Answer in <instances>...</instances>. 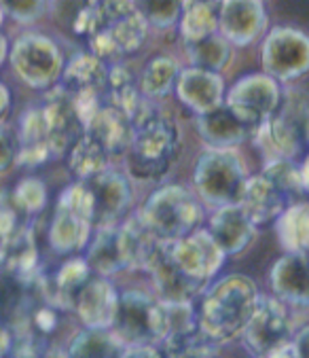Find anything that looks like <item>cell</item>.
<instances>
[{
    "instance_id": "cell-1",
    "label": "cell",
    "mask_w": 309,
    "mask_h": 358,
    "mask_svg": "<svg viewBox=\"0 0 309 358\" xmlns=\"http://www.w3.org/2000/svg\"><path fill=\"white\" fill-rule=\"evenodd\" d=\"M72 30L87 36L92 55L102 62L134 53L146 38V22L129 0H87L74 17Z\"/></svg>"
},
{
    "instance_id": "cell-2",
    "label": "cell",
    "mask_w": 309,
    "mask_h": 358,
    "mask_svg": "<svg viewBox=\"0 0 309 358\" xmlns=\"http://www.w3.org/2000/svg\"><path fill=\"white\" fill-rule=\"evenodd\" d=\"M131 129V142L125 153L127 172L136 180L166 178L180 153L178 125L148 100L134 117Z\"/></svg>"
},
{
    "instance_id": "cell-3",
    "label": "cell",
    "mask_w": 309,
    "mask_h": 358,
    "mask_svg": "<svg viewBox=\"0 0 309 358\" xmlns=\"http://www.w3.org/2000/svg\"><path fill=\"white\" fill-rule=\"evenodd\" d=\"M259 297L252 278L242 273L220 278L203 293L197 324L216 345L233 341L250 322Z\"/></svg>"
},
{
    "instance_id": "cell-4",
    "label": "cell",
    "mask_w": 309,
    "mask_h": 358,
    "mask_svg": "<svg viewBox=\"0 0 309 358\" xmlns=\"http://www.w3.org/2000/svg\"><path fill=\"white\" fill-rule=\"evenodd\" d=\"M257 142L273 159H292L309 145V98L303 92H288L278 110L259 125Z\"/></svg>"
},
{
    "instance_id": "cell-5",
    "label": "cell",
    "mask_w": 309,
    "mask_h": 358,
    "mask_svg": "<svg viewBox=\"0 0 309 358\" xmlns=\"http://www.w3.org/2000/svg\"><path fill=\"white\" fill-rule=\"evenodd\" d=\"M248 176L233 149H208L195 166V187L210 206H240Z\"/></svg>"
},
{
    "instance_id": "cell-6",
    "label": "cell",
    "mask_w": 309,
    "mask_h": 358,
    "mask_svg": "<svg viewBox=\"0 0 309 358\" xmlns=\"http://www.w3.org/2000/svg\"><path fill=\"white\" fill-rule=\"evenodd\" d=\"M110 331L123 348L159 345L168 335L164 303L140 291H125L119 295Z\"/></svg>"
},
{
    "instance_id": "cell-7",
    "label": "cell",
    "mask_w": 309,
    "mask_h": 358,
    "mask_svg": "<svg viewBox=\"0 0 309 358\" xmlns=\"http://www.w3.org/2000/svg\"><path fill=\"white\" fill-rule=\"evenodd\" d=\"M140 214L159 240L187 238L201 223L199 203L185 187L178 185H168L154 191Z\"/></svg>"
},
{
    "instance_id": "cell-8",
    "label": "cell",
    "mask_w": 309,
    "mask_h": 358,
    "mask_svg": "<svg viewBox=\"0 0 309 358\" xmlns=\"http://www.w3.org/2000/svg\"><path fill=\"white\" fill-rule=\"evenodd\" d=\"M13 73L32 90L53 87L64 73V55L59 47L45 34H22L9 49Z\"/></svg>"
},
{
    "instance_id": "cell-9",
    "label": "cell",
    "mask_w": 309,
    "mask_h": 358,
    "mask_svg": "<svg viewBox=\"0 0 309 358\" xmlns=\"http://www.w3.org/2000/svg\"><path fill=\"white\" fill-rule=\"evenodd\" d=\"M261 62L265 75L292 81L309 70V36L294 28H273L263 43Z\"/></svg>"
},
{
    "instance_id": "cell-10",
    "label": "cell",
    "mask_w": 309,
    "mask_h": 358,
    "mask_svg": "<svg viewBox=\"0 0 309 358\" xmlns=\"http://www.w3.org/2000/svg\"><path fill=\"white\" fill-rule=\"evenodd\" d=\"M282 90L269 75H248L242 77L227 94V108L248 127L265 123L280 106Z\"/></svg>"
},
{
    "instance_id": "cell-11",
    "label": "cell",
    "mask_w": 309,
    "mask_h": 358,
    "mask_svg": "<svg viewBox=\"0 0 309 358\" xmlns=\"http://www.w3.org/2000/svg\"><path fill=\"white\" fill-rule=\"evenodd\" d=\"M164 248L172 263L193 282L208 286V282L222 267L224 255L208 231H193L180 240H164Z\"/></svg>"
},
{
    "instance_id": "cell-12",
    "label": "cell",
    "mask_w": 309,
    "mask_h": 358,
    "mask_svg": "<svg viewBox=\"0 0 309 358\" xmlns=\"http://www.w3.org/2000/svg\"><path fill=\"white\" fill-rule=\"evenodd\" d=\"M244 341L246 348L259 358L284 343H288L292 337L290 318L284 308V301L278 297H259L257 310L250 318V322L244 329Z\"/></svg>"
},
{
    "instance_id": "cell-13",
    "label": "cell",
    "mask_w": 309,
    "mask_h": 358,
    "mask_svg": "<svg viewBox=\"0 0 309 358\" xmlns=\"http://www.w3.org/2000/svg\"><path fill=\"white\" fill-rule=\"evenodd\" d=\"M267 28L263 0H220L218 32L229 45H250Z\"/></svg>"
},
{
    "instance_id": "cell-14",
    "label": "cell",
    "mask_w": 309,
    "mask_h": 358,
    "mask_svg": "<svg viewBox=\"0 0 309 358\" xmlns=\"http://www.w3.org/2000/svg\"><path fill=\"white\" fill-rule=\"evenodd\" d=\"M83 182L92 197V225L98 229L115 225L131 201V189L125 176L113 170H104Z\"/></svg>"
},
{
    "instance_id": "cell-15",
    "label": "cell",
    "mask_w": 309,
    "mask_h": 358,
    "mask_svg": "<svg viewBox=\"0 0 309 358\" xmlns=\"http://www.w3.org/2000/svg\"><path fill=\"white\" fill-rule=\"evenodd\" d=\"M47 117V127H49V149L53 157L66 155L76 140H79L85 131L76 108L72 104V98L62 90L55 87L45 102L41 104Z\"/></svg>"
},
{
    "instance_id": "cell-16",
    "label": "cell",
    "mask_w": 309,
    "mask_h": 358,
    "mask_svg": "<svg viewBox=\"0 0 309 358\" xmlns=\"http://www.w3.org/2000/svg\"><path fill=\"white\" fill-rule=\"evenodd\" d=\"M119 306V293L108 278L92 275L76 293L72 310L85 329H110Z\"/></svg>"
},
{
    "instance_id": "cell-17",
    "label": "cell",
    "mask_w": 309,
    "mask_h": 358,
    "mask_svg": "<svg viewBox=\"0 0 309 358\" xmlns=\"http://www.w3.org/2000/svg\"><path fill=\"white\" fill-rule=\"evenodd\" d=\"M36 280H24L7 269H0V327L15 331L24 324L30 310L41 301Z\"/></svg>"
},
{
    "instance_id": "cell-18",
    "label": "cell",
    "mask_w": 309,
    "mask_h": 358,
    "mask_svg": "<svg viewBox=\"0 0 309 358\" xmlns=\"http://www.w3.org/2000/svg\"><path fill=\"white\" fill-rule=\"evenodd\" d=\"M269 278L280 301L309 308V252H286L275 261Z\"/></svg>"
},
{
    "instance_id": "cell-19",
    "label": "cell",
    "mask_w": 309,
    "mask_h": 358,
    "mask_svg": "<svg viewBox=\"0 0 309 358\" xmlns=\"http://www.w3.org/2000/svg\"><path fill=\"white\" fill-rule=\"evenodd\" d=\"M176 94L182 104H187L197 115H206L218 106H222L224 98V83L218 73L201 68H187L180 70L176 79Z\"/></svg>"
},
{
    "instance_id": "cell-20",
    "label": "cell",
    "mask_w": 309,
    "mask_h": 358,
    "mask_svg": "<svg viewBox=\"0 0 309 358\" xmlns=\"http://www.w3.org/2000/svg\"><path fill=\"white\" fill-rule=\"evenodd\" d=\"M288 195L265 174H257L248 178L244 195L240 199V208L248 217V221L257 225H267L288 208Z\"/></svg>"
},
{
    "instance_id": "cell-21",
    "label": "cell",
    "mask_w": 309,
    "mask_h": 358,
    "mask_svg": "<svg viewBox=\"0 0 309 358\" xmlns=\"http://www.w3.org/2000/svg\"><path fill=\"white\" fill-rule=\"evenodd\" d=\"M131 121L115 106H102L94 119L85 125V136H89L96 145L108 155V159L123 157L131 142Z\"/></svg>"
},
{
    "instance_id": "cell-22",
    "label": "cell",
    "mask_w": 309,
    "mask_h": 358,
    "mask_svg": "<svg viewBox=\"0 0 309 358\" xmlns=\"http://www.w3.org/2000/svg\"><path fill=\"white\" fill-rule=\"evenodd\" d=\"M208 234L222 250V255L229 257L250 246V242L254 240V225L248 221L240 206H227L220 208L212 217Z\"/></svg>"
},
{
    "instance_id": "cell-23",
    "label": "cell",
    "mask_w": 309,
    "mask_h": 358,
    "mask_svg": "<svg viewBox=\"0 0 309 358\" xmlns=\"http://www.w3.org/2000/svg\"><path fill=\"white\" fill-rule=\"evenodd\" d=\"M59 81H62L59 87L68 96H79V94L102 96L108 85V68L96 55L79 53L64 66Z\"/></svg>"
},
{
    "instance_id": "cell-24",
    "label": "cell",
    "mask_w": 309,
    "mask_h": 358,
    "mask_svg": "<svg viewBox=\"0 0 309 358\" xmlns=\"http://www.w3.org/2000/svg\"><path fill=\"white\" fill-rule=\"evenodd\" d=\"M159 238L146 225L142 214H134L119 227V244L125 259V269H146L159 248Z\"/></svg>"
},
{
    "instance_id": "cell-25",
    "label": "cell",
    "mask_w": 309,
    "mask_h": 358,
    "mask_svg": "<svg viewBox=\"0 0 309 358\" xmlns=\"http://www.w3.org/2000/svg\"><path fill=\"white\" fill-rule=\"evenodd\" d=\"M197 127L199 136L210 149H236L248 138L250 131V127L227 106H218L206 115H199Z\"/></svg>"
},
{
    "instance_id": "cell-26",
    "label": "cell",
    "mask_w": 309,
    "mask_h": 358,
    "mask_svg": "<svg viewBox=\"0 0 309 358\" xmlns=\"http://www.w3.org/2000/svg\"><path fill=\"white\" fill-rule=\"evenodd\" d=\"M92 223L85 221L79 214H74L66 208H55V217L49 227V246L57 255H70L81 250L89 242Z\"/></svg>"
},
{
    "instance_id": "cell-27",
    "label": "cell",
    "mask_w": 309,
    "mask_h": 358,
    "mask_svg": "<svg viewBox=\"0 0 309 358\" xmlns=\"http://www.w3.org/2000/svg\"><path fill=\"white\" fill-rule=\"evenodd\" d=\"M123 350L110 329H83L68 341L59 358H121Z\"/></svg>"
},
{
    "instance_id": "cell-28",
    "label": "cell",
    "mask_w": 309,
    "mask_h": 358,
    "mask_svg": "<svg viewBox=\"0 0 309 358\" xmlns=\"http://www.w3.org/2000/svg\"><path fill=\"white\" fill-rule=\"evenodd\" d=\"M275 234L286 252H309V203H290L278 217Z\"/></svg>"
},
{
    "instance_id": "cell-29",
    "label": "cell",
    "mask_w": 309,
    "mask_h": 358,
    "mask_svg": "<svg viewBox=\"0 0 309 358\" xmlns=\"http://www.w3.org/2000/svg\"><path fill=\"white\" fill-rule=\"evenodd\" d=\"M87 265L92 271H96L102 278H108L113 273H119L125 269V259L119 244V227H102L98 229L89 250H87Z\"/></svg>"
},
{
    "instance_id": "cell-30",
    "label": "cell",
    "mask_w": 309,
    "mask_h": 358,
    "mask_svg": "<svg viewBox=\"0 0 309 358\" xmlns=\"http://www.w3.org/2000/svg\"><path fill=\"white\" fill-rule=\"evenodd\" d=\"M108 96H110V106L119 108L129 121L142 110V106L148 102V98L142 96L140 85L136 83L131 70L125 66H113L108 70Z\"/></svg>"
},
{
    "instance_id": "cell-31",
    "label": "cell",
    "mask_w": 309,
    "mask_h": 358,
    "mask_svg": "<svg viewBox=\"0 0 309 358\" xmlns=\"http://www.w3.org/2000/svg\"><path fill=\"white\" fill-rule=\"evenodd\" d=\"M218 32V7L212 0H185L180 13V34L187 43L208 38Z\"/></svg>"
},
{
    "instance_id": "cell-32",
    "label": "cell",
    "mask_w": 309,
    "mask_h": 358,
    "mask_svg": "<svg viewBox=\"0 0 309 358\" xmlns=\"http://www.w3.org/2000/svg\"><path fill=\"white\" fill-rule=\"evenodd\" d=\"M159 348L166 358H212L218 350V345L199 329V324L170 333Z\"/></svg>"
},
{
    "instance_id": "cell-33",
    "label": "cell",
    "mask_w": 309,
    "mask_h": 358,
    "mask_svg": "<svg viewBox=\"0 0 309 358\" xmlns=\"http://www.w3.org/2000/svg\"><path fill=\"white\" fill-rule=\"evenodd\" d=\"M180 75V68L172 57L159 55L146 64L142 79H140V92L144 98L152 100V98H164L166 94H170L176 85V79Z\"/></svg>"
},
{
    "instance_id": "cell-34",
    "label": "cell",
    "mask_w": 309,
    "mask_h": 358,
    "mask_svg": "<svg viewBox=\"0 0 309 358\" xmlns=\"http://www.w3.org/2000/svg\"><path fill=\"white\" fill-rule=\"evenodd\" d=\"M108 162H110V159H108V155L102 151V147L96 145V142H94L89 136H85V131H83V136H81L79 140L74 142L72 149L68 151L70 172L76 174L81 180H87V178H92V176H96V174L108 170V168H106Z\"/></svg>"
},
{
    "instance_id": "cell-35",
    "label": "cell",
    "mask_w": 309,
    "mask_h": 358,
    "mask_svg": "<svg viewBox=\"0 0 309 358\" xmlns=\"http://www.w3.org/2000/svg\"><path fill=\"white\" fill-rule=\"evenodd\" d=\"M187 55L193 64V68L210 70V73H218L231 59V45L216 32L208 38L187 43Z\"/></svg>"
},
{
    "instance_id": "cell-36",
    "label": "cell",
    "mask_w": 309,
    "mask_h": 358,
    "mask_svg": "<svg viewBox=\"0 0 309 358\" xmlns=\"http://www.w3.org/2000/svg\"><path fill=\"white\" fill-rule=\"evenodd\" d=\"M129 3L146 26L170 28L180 20L185 0H129Z\"/></svg>"
},
{
    "instance_id": "cell-37",
    "label": "cell",
    "mask_w": 309,
    "mask_h": 358,
    "mask_svg": "<svg viewBox=\"0 0 309 358\" xmlns=\"http://www.w3.org/2000/svg\"><path fill=\"white\" fill-rule=\"evenodd\" d=\"M9 201L22 217L30 219L47 206V187L41 178H24L11 191Z\"/></svg>"
},
{
    "instance_id": "cell-38",
    "label": "cell",
    "mask_w": 309,
    "mask_h": 358,
    "mask_svg": "<svg viewBox=\"0 0 309 358\" xmlns=\"http://www.w3.org/2000/svg\"><path fill=\"white\" fill-rule=\"evenodd\" d=\"M265 176H269L288 197L299 195L303 189L301 182V168H294V164L290 159H273L265 166L263 170Z\"/></svg>"
},
{
    "instance_id": "cell-39",
    "label": "cell",
    "mask_w": 309,
    "mask_h": 358,
    "mask_svg": "<svg viewBox=\"0 0 309 358\" xmlns=\"http://www.w3.org/2000/svg\"><path fill=\"white\" fill-rule=\"evenodd\" d=\"M47 3L49 0H0V11L20 24H32L45 13Z\"/></svg>"
},
{
    "instance_id": "cell-40",
    "label": "cell",
    "mask_w": 309,
    "mask_h": 358,
    "mask_svg": "<svg viewBox=\"0 0 309 358\" xmlns=\"http://www.w3.org/2000/svg\"><path fill=\"white\" fill-rule=\"evenodd\" d=\"M17 164V134L7 123H0V174H7Z\"/></svg>"
},
{
    "instance_id": "cell-41",
    "label": "cell",
    "mask_w": 309,
    "mask_h": 358,
    "mask_svg": "<svg viewBox=\"0 0 309 358\" xmlns=\"http://www.w3.org/2000/svg\"><path fill=\"white\" fill-rule=\"evenodd\" d=\"M121 358H166L159 345H140V348H125Z\"/></svg>"
},
{
    "instance_id": "cell-42",
    "label": "cell",
    "mask_w": 309,
    "mask_h": 358,
    "mask_svg": "<svg viewBox=\"0 0 309 358\" xmlns=\"http://www.w3.org/2000/svg\"><path fill=\"white\" fill-rule=\"evenodd\" d=\"M290 341H292V345H294L299 358H309V324L303 327Z\"/></svg>"
},
{
    "instance_id": "cell-43",
    "label": "cell",
    "mask_w": 309,
    "mask_h": 358,
    "mask_svg": "<svg viewBox=\"0 0 309 358\" xmlns=\"http://www.w3.org/2000/svg\"><path fill=\"white\" fill-rule=\"evenodd\" d=\"M259 358H299V356H296V350H294L292 341H288V343H284V345H280V348H275V350H271V352H267V354H263Z\"/></svg>"
},
{
    "instance_id": "cell-44",
    "label": "cell",
    "mask_w": 309,
    "mask_h": 358,
    "mask_svg": "<svg viewBox=\"0 0 309 358\" xmlns=\"http://www.w3.org/2000/svg\"><path fill=\"white\" fill-rule=\"evenodd\" d=\"M9 108H11V92L3 81H0V123H5Z\"/></svg>"
},
{
    "instance_id": "cell-45",
    "label": "cell",
    "mask_w": 309,
    "mask_h": 358,
    "mask_svg": "<svg viewBox=\"0 0 309 358\" xmlns=\"http://www.w3.org/2000/svg\"><path fill=\"white\" fill-rule=\"evenodd\" d=\"M11 350V331L0 327V358H9Z\"/></svg>"
},
{
    "instance_id": "cell-46",
    "label": "cell",
    "mask_w": 309,
    "mask_h": 358,
    "mask_svg": "<svg viewBox=\"0 0 309 358\" xmlns=\"http://www.w3.org/2000/svg\"><path fill=\"white\" fill-rule=\"evenodd\" d=\"M9 49H11V45H9L7 36L0 32V66H3L9 59Z\"/></svg>"
},
{
    "instance_id": "cell-47",
    "label": "cell",
    "mask_w": 309,
    "mask_h": 358,
    "mask_svg": "<svg viewBox=\"0 0 309 358\" xmlns=\"http://www.w3.org/2000/svg\"><path fill=\"white\" fill-rule=\"evenodd\" d=\"M301 182H303V189L309 191V155H307L305 164L301 166Z\"/></svg>"
},
{
    "instance_id": "cell-48",
    "label": "cell",
    "mask_w": 309,
    "mask_h": 358,
    "mask_svg": "<svg viewBox=\"0 0 309 358\" xmlns=\"http://www.w3.org/2000/svg\"><path fill=\"white\" fill-rule=\"evenodd\" d=\"M3 20H5V15H3V11H0V26H3Z\"/></svg>"
},
{
    "instance_id": "cell-49",
    "label": "cell",
    "mask_w": 309,
    "mask_h": 358,
    "mask_svg": "<svg viewBox=\"0 0 309 358\" xmlns=\"http://www.w3.org/2000/svg\"><path fill=\"white\" fill-rule=\"evenodd\" d=\"M212 358H216V356H212Z\"/></svg>"
}]
</instances>
